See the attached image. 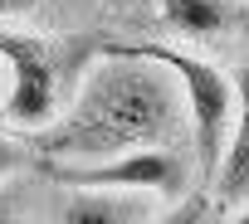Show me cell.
I'll return each instance as SVG.
<instances>
[{
	"mask_svg": "<svg viewBox=\"0 0 249 224\" xmlns=\"http://www.w3.org/2000/svg\"><path fill=\"white\" fill-rule=\"evenodd\" d=\"M181 137H191V127L176 78L152 59L107 44L83 68L73 102L59 107V117L25 142L35 161H103L142 146L176 151Z\"/></svg>",
	"mask_w": 249,
	"mask_h": 224,
	"instance_id": "1",
	"label": "cell"
},
{
	"mask_svg": "<svg viewBox=\"0 0 249 224\" xmlns=\"http://www.w3.org/2000/svg\"><path fill=\"white\" fill-rule=\"evenodd\" d=\"M137 59H152L161 64L181 97H186V127H191V151H196V176H200V190H210L215 171H220V156H225V142H230V127H234V78L225 68H215L210 59H200L196 49L186 44H166V39H127L122 44Z\"/></svg>",
	"mask_w": 249,
	"mask_h": 224,
	"instance_id": "2",
	"label": "cell"
},
{
	"mask_svg": "<svg viewBox=\"0 0 249 224\" xmlns=\"http://www.w3.org/2000/svg\"><path fill=\"white\" fill-rule=\"evenodd\" d=\"M35 171L59 185V190H132L152 200H176L186 195V156L166 146H142V151H122L103 161H35Z\"/></svg>",
	"mask_w": 249,
	"mask_h": 224,
	"instance_id": "3",
	"label": "cell"
},
{
	"mask_svg": "<svg viewBox=\"0 0 249 224\" xmlns=\"http://www.w3.org/2000/svg\"><path fill=\"white\" fill-rule=\"evenodd\" d=\"M0 68H5V122L25 137L59 117V68L39 34L0 25Z\"/></svg>",
	"mask_w": 249,
	"mask_h": 224,
	"instance_id": "4",
	"label": "cell"
},
{
	"mask_svg": "<svg viewBox=\"0 0 249 224\" xmlns=\"http://www.w3.org/2000/svg\"><path fill=\"white\" fill-rule=\"evenodd\" d=\"M157 200L132 190H59L44 205V224H152Z\"/></svg>",
	"mask_w": 249,
	"mask_h": 224,
	"instance_id": "5",
	"label": "cell"
},
{
	"mask_svg": "<svg viewBox=\"0 0 249 224\" xmlns=\"http://www.w3.org/2000/svg\"><path fill=\"white\" fill-rule=\"evenodd\" d=\"M210 200L225 205V209H234V205L249 200V59L234 73V127H230L220 171L210 180Z\"/></svg>",
	"mask_w": 249,
	"mask_h": 224,
	"instance_id": "6",
	"label": "cell"
},
{
	"mask_svg": "<svg viewBox=\"0 0 249 224\" xmlns=\"http://www.w3.org/2000/svg\"><path fill=\"white\" fill-rule=\"evenodd\" d=\"M157 25L181 44H205L239 25V0H157Z\"/></svg>",
	"mask_w": 249,
	"mask_h": 224,
	"instance_id": "7",
	"label": "cell"
},
{
	"mask_svg": "<svg viewBox=\"0 0 249 224\" xmlns=\"http://www.w3.org/2000/svg\"><path fill=\"white\" fill-rule=\"evenodd\" d=\"M152 224H215V200H210V190L176 195V200H166V209H157Z\"/></svg>",
	"mask_w": 249,
	"mask_h": 224,
	"instance_id": "8",
	"label": "cell"
},
{
	"mask_svg": "<svg viewBox=\"0 0 249 224\" xmlns=\"http://www.w3.org/2000/svg\"><path fill=\"white\" fill-rule=\"evenodd\" d=\"M25 171H35V151L25 137H10V132H0V185H10L20 180Z\"/></svg>",
	"mask_w": 249,
	"mask_h": 224,
	"instance_id": "9",
	"label": "cell"
},
{
	"mask_svg": "<svg viewBox=\"0 0 249 224\" xmlns=\"http://www.w3.org/2000/svg\"><path fill=\"white\" fill-rule=\"evenodd\" d=\"M0 224H44V219L30 209V200L15 190V180L0 185Z\"/></svg>",
	"mask_w": 249,
	"mask_h": 224,
	"instance_id": "10",
	"label": "cell"
},
{
	"mask_svg": "<svg viewBox=\"0 0 249 224\" xmlns=\"http://www.w3.org/2000/svg\"><path fill=\"white\" fill-rule=\"evenodd\" d=\"M35 0H0V15H25Z\"/></svg>",
	"mask_w": 249,
	"mask_h": 224,
	"instance_id": "11",
	"label": "cell"
},
{
	"mask_svg": "<svg viewBox=\"0 0 249 224\" xmlns=\"http://www.w3.org/2000/svg\"><path fill=\"white\" fill-rule=\"evenodd\" d=\"M220 224H249V200H244V205H234V209H230Z\"/></svg>",
	"mask_w": 249,
	"mask_h": 224,
	"instance_id": "12",
	"label": "cell"
},
{
	"mask_svg": "<svg viewBox=\"0 0 249 224\" xmlns=\"http://www.w3.org/2000/svg\"><path fill=\"white\" fill-rule=\"evenodd\" d=\"M0 122H5V68H0Z\"/></svg>",
	"mask_w": 249,
	"mask_h": 224,
	"instance_id": "13",
	"label": "cell"
}]
</instances>
